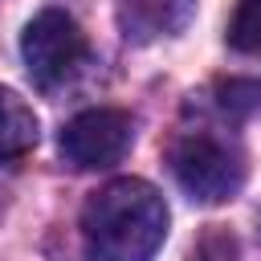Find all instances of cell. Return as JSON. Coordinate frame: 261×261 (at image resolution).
I'll list each match as a JSON object with an SVG mask.
<instances>
[{
  "label": "cell",
  "instance_id": "obj_1",
  "mask_svg": "<svg viewBox=\"0 0 261 261\" xmlns=\"http://www.w3.org/2000/svg\"><path fill=\"white\" fill-rule=\"evenodd\" d=\"M167 237V204L147 179H114L82 208L90 261H151Z\"/></svg>",
  "mask_w": 261,
  "mask_h": 261
},
{
  "label": "cell",
  "instance_id": "obj_2",
  "mask_svg": "<svg viewBox=\"0 0 261 261\" xmlns=\"http://www.w3.org/2000/svg\"><path fill=\"white\" fill-rule=\"evenodd\" d=\"M167 159H171L175 184L192 200H200V204H224L245 184V159H241V151L232 143H224L220 135H208V130L175 139L171 151H167Z\"/></svg>",
  "mask_w": 261,
  "mask_h": 261
},
{
  "label": "cell",
  "instance_id": "obj_3",
  "mask_svg": "<svg viewBox=\"0 0 261 261\" xmlns=\"http://www.w3.org/2000/svg\"><path fill=\"white\" fill-rule=\"evenodd\" d=\"M20 57L29 77L41 90H53L61 82H69L82 61H86V37L77 29L73 16H65L61 8H45L29 20L24 37H20Z\"/></svg>",
  "mask_w": 261,
  "mask_h": 261
},
{
  "label": "cell",
  "instance_id": "obj_4",
  "mask_svg": "<svg viewBox=\"0 0 261 261\" xmlns=\"http://www.w3.org/2000/svg\"><path fill=\"white\" fill-rule=\"evenodd\" d=\"M130 135H135V126H130V114L126 110H110V106L82 110L61 130V155H65V163H73L82 171L114 167L126 155Z\"/></svg>",
  "mask_w": 261,
  "mask_h": 261
},
{
  "label": "cell",
  "instance_id": "obj_5",
  "mask_svg": "<svg viewBox=\"0 0 261 261\" xmlns=\"http://www.w3.org/2000/svg\"><path fill=\"white\" fill-rule=\"evenodd\" d=\"M33 147H37V114L16 94H0V167L24 159Z\"/></svg>",
  "mask_w": 261,
  "mask_h": 261
},
{
  "label": "cell",
  "instance_id": "obj_6",
  "mask_svg": "<svg viewBox=\"0 0 261 261\" xmlns=\"http://www.w3.org/2000/svg\"><path fill=\"white\" fill-rule=\"evenodd\" d=\"M228 41L241 53L261 57V0H237V12L228 20Z\"/></svg>",
  "mask_w": 261,
  "mask_h": 261
},
{
  "label": "cell",
  "instance_id": "obj_7",
  "mask_svg": "<svg viewBox=\"0 0 261 261\" xmlns=\"http://www.w3.org/2000/svg\"><path fill=\"white\" fill-rule=\"evenodd\" d=\"M188 261H237V241H232V232H224V228L204 232V241L192 249Z\"/></svg>",
  "mask_w": 261,
  "mask_h": 261
},
{
  "label": "cell",
  "instance_id": "obj_8",
  "mask_svg": "<svg viewBox=\"0 0 261 261\" xmlns=\"http://www.w3.org/2000/svg\"><path fill=\"white\" fill-rule=\"evenodd\" d=\"M220 106L228 114H249L253 106H261V86L257 82H228V86H220Z\"/></svg>",
  "mask_w": 261,
  "mask_h": 261
}]
</instances>
